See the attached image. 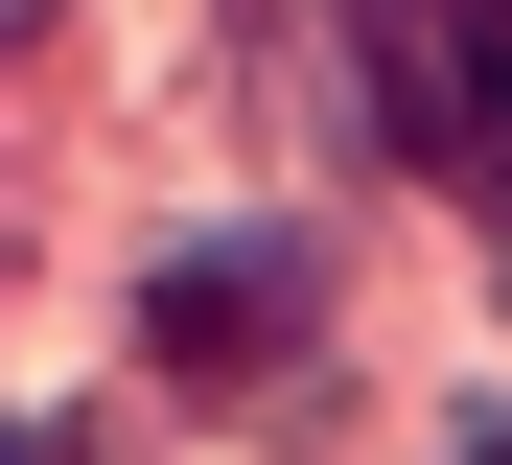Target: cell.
<instances>
[{"label": "cell", "mask_w": 512, "mask_h": 465, "mask_svg": "<svg viewBox=\"0 0 512 465\" xmlns=\"http://www.w3.org/2000/svg\"><path fill=\"white\" fill-rule=\"evenodd\" d=\"M396 24H443V70H419V140H512V0H396Z\"/></svg>", "instance_id": "2"}, {"label": "cell", "mask_w": 512, "mask_h": 465, "mask_svg": "<svg viewBox=\"0 0 512 465\" xmlns=\"http://www.w3.org/2000/svg\"><path fill=\"white\" fill-rule=\"evenodd\" d=\"M0 465H94V442H70V419H24V442H0Z\"/></svg>", "instance_id": "3"}, {"label": "cell", "mask_w": 512, "mask_h": 465, "mask_svg": "<svg viewBox=\"0 0 512 465\" xmlns=\"http://www.w3.org/2000/svg\"><path fill=\"white\" fill-rule=\"evenodd\" d=\"M0 47H47V0H0Z\"/></svg>", "instance_id": "4"}, {"label": "cell", "mask_w": 512, "mask_h": 465, "mask_svg": "<svg viewBox=\"0 0 512 465\" xmlns=\"http://www.w3.org/2000/svg\"><path fill=\"white\" fill-rule=\"evenodd\" d=\"M140 349L187 372V396H256V372L303 349V256H163V303H140Z\"/></svg>", "instance_id": "1"}]
</instances>
